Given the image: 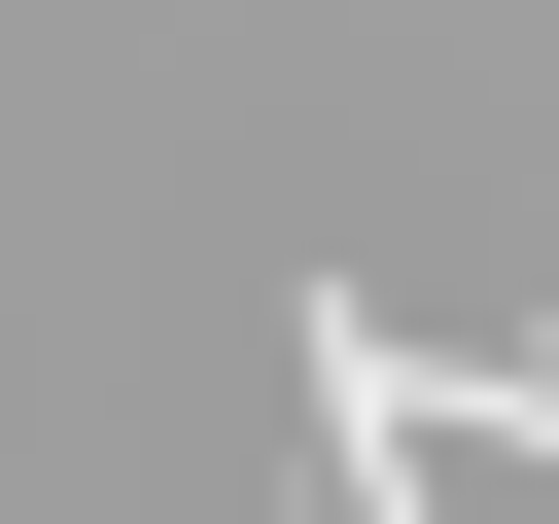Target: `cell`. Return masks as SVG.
<instances>
[{"instance_id":"cell-1","label":"cell","mask_w":559,"mask_h":524,"mask_svg":"<svg viewBox=\"0 0 559 524\" xmlns=\"http://www.w3.org/2000/svg\"><path fill=\"white\" fill-rule=\"evenodd\" d=\"M419 454H454V419H419V349H384V279H314V489H349V524H454Z\"/></svg>"},{"instance_id":"cell-2","label":"cell","mask_w":559,"mask_h":524,"mask_svg":"<svg viewBox=\"0 0 559 524\" xmlns=\"http://www.w3.org/2000/svg\"><path fill=\"white\" fill-rule=\"evenodd\" d=\"M419 419H454V454H559V349H454Z\"/></svg>"}]
</instances>
